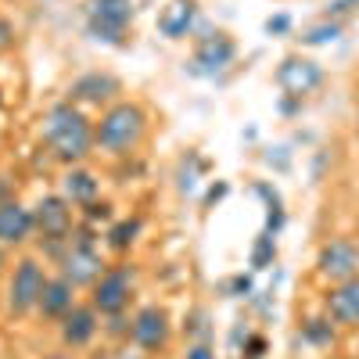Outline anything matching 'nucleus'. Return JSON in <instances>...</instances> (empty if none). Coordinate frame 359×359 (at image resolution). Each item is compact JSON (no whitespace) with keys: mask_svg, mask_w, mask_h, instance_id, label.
Instances as JSON below:
<instances>
[{"mask_svg":"<svg viewBox=\"0 0 359 359\" xmlns=\"http://www.w3.org/2000/svg\"><path fill=\"white\" fill-rule=\"evenodd\" d=\"M47 151L65 162V165H83L90 155H94V123L86 118V111L72 101H57L47 108L43 115V130H40Z\"/></svg>","mask_w":359,"mask_h":359,"instance_id":"obj_1","label":"nucleus"},{"mask_svg":"<svg viewBox=\"0 0 359 359\" xmlns=\"http://www.w3.org/2000/svg\"><path fill=\"white\" fill-rule=\"evenodd\" d=\"M147 137V111L137 101H115L101 111L94 123V140L97 151L108 158H130Z\"/></svg>","mask_w":359,"mask_h":359,"instance_id":"obj_2","label":"nucleus"},{"mask_svg":"<svg viewBox=\"0 0 359 359\" xmlns=\"http://www.w3.org/2000/svg\"><path fill=\"white\" fill-rule=\"evenodd\" d=\"M57 262V273H62L72 287H94L104 273V255L97 248V237L90 230H72V237L65 241L62 255L54 259Z\"/></svg>","mask_w":359,"mask_h":359,"instance_id":"obj_3","label":"nucleus"},{"mask_svg":"<svg viewBox=\"0 0 359 359\" xmlns=\"http://www.w3.org/2000/svg\"><path fill=\"white\" fill-rule=\"evenodd\" d=\"M33 216H36V233H40L47 255L57 259V255H62V248H65V241L72 237V230H76L72 201H65L62 194H47V198L36 201Z\"/></svg>","mask_w":359,"mask_h":359,"instance_id":"obj_4","label":"nucleus"},{"mask_svg":"<svg viewBox=\"0 0 359 359\" xmlns=\"http://www.w3.org/2000/svg\"><path fill=\"white\" fill-rule=\"evenodd\" d=\"M130 25H133V0H90L86 4V33L101 43L123 47Z\"/></svg>","mask_w":359,"mask_h":359,"instance_id":"obj_5","label":"nucleus"},{"mask_svg":"<svg viewBox=\"0 0 359 359\" xmlns=\"http://www.w3.org/2000/svg\"><path fill=\"white\" fill-rule=\"evenodd\" d=\"M47 280L50 277H47V269L40 266V259H33V255L18 259L15 262V273H11V284H8V309H11V316L36 313Z\"/></svg>","mask_w":359,"mask_h":359,"instance_id":"obj_6","label":"nucleus"},{"mask_svg":"<svg viewBox=\"0 0 359 359\" xmlns=\"http://www.w3.org/2000/svg\"><path fill=\"white\" fill-rule=\"evenodd\" d=\"M130 294H133V266H108L101 280L90 287V306L101 316H118L126 313Z\"/></svg>","mask_w":359,"mask_h":359,"instance_id":"obj_7","label":"nucleus"},{"mask_svg":"<svg viewBox=\"0 0 359 359\" xmlns=\"http://www.w3.org/2000/svg\"><path fill=\"white\" fill-rule=\"evenodd\" d=\"M316 277L331 287L341 280L359 277V245L352 237H331L316 255Z\"/></svg>","mask_w":359,"mask_h":359,"instance_id":"obj_8","label":"nucleus"},{"mask_svg":"<svg viewBox=\"0 0 359 359\" xmlns=\"http://www.w3.org/2000/svg\"><path fill=\"white\" fill-rule=\"evenodd\" d=\"M130 338L140 352H162L172 338V320L169 309L162 306H144L133 320H130Z\"/></svg>","mask_w":359,"mask_h":359,"instance_id":"obj_9","label":"nucleus"},{"mask_svg":"<svg viewBox=\"0 0 359 359\" xmlns=\"http://www.w3.org/2000/svg\"><path fill=\"white\" fill-rule=\"evenodd\" d=\"M123 94V83L111 72H83L69 83V101L72 104H97V108H108L118 101Z\"/></svg>","mask_w":359,"mask_h":359,"instance_id":"obj_10","label":"nucleus"},{"mask_svg":"<svg viewBox=\"0 0 359 359\" xmlns=\"http://www.w3.org/2000/svg\"><path fill=\"white\" fill-rule=\"evenodd\" d=\"M323 316L331 320L334 327H345V331L359 327V277L327 287V294H323Z\"/></svg>","mask_w":359,"mask_h":359,"instance_id":"obj_11","label":"nucleus"},{"mask_svg":"<svg viewBox=\"0 0 359 359\" xmlns=\"http://www.w3.org/2000/svg\"><path fill=\"white\" fill-rule=\"evenodd\" d=\"M33 233H36L33 208H25L15 198L0 201V245L4 248H22V245L33 241Z\"/></svg>","mask_w":359,"mask_h":359,"instance_id":"obj_12","label":"nucleus"},{"mask_svg":"<svg viewBox=\"0 0 359 359\" xmlns=\"http://www.w3.org/2000/svg\"><path fill=\"white\" fill-rule=\"evenodd\" d=\"M277 83H280L284 94L306 97L323 83V69H320V62H313V57H284L280 69H277Z\"/></svg>","mask_w":359,"mask_h":359,"instance_id":"obj_13","label":"nucleus"},{"mask_svg":"<svg viewBox=\"0 0 359 359\" xmlns=\"http://www.w3.org/2000/svg\"><path fill=\"white\" fill-rule=\"evenodd\" d=\"M101 313L94 309V306H72V313H65L62 316V323H57V331H62V345L65 348H83V345H90L97 338V327H101V320H97Z\"/></svg>","mask_w":359,"mask_h":359,"instance_id":"obj_14","label":"nucleus"},{"mask_svg":"<svg viewBox=\"0 0 359 359\" xmlns=\"http://www.w3.org/2000/svg\"><path fill=\"white\" fill-rule=\"evenodd\" d=\"M233 54H237V43L226 33H208L194 47V65L198 72H219L223 65L233 62Z\"/></svg>","mask_w":359,"mask_h":359,"instance_id":"obj_15","label":"nucleus"},{"mask_svg":"<svg viewBox=\"0 0 359 359\" xmlns=\"http://www.w3.org/2000/svg\"><path fill=\"white\" fill-rule=\"evenodd\" d=\"M76 291H79V287H72L62 273L50 277V280H47V287H43V294H40L36 313H40L43 320L62 323V316H65V313H72V306H76Z\"/></svg>","mask_w":359,"mask_h":359,"instance_id":"obj_16","label":"nucleus"},{"mask_svg":"<svg viewBox=\"0 0 359 359\" xmlns=\"http://www.w3.org/2000/svg\"><path fill=\"white\" fill-rule=\"evenodd\" d=\"M101 194V180L97 172H90L86 165H69L65 176H62V198L72 201V205H90V201H97Z\"/></svg>","mask_w":359,"mask_h":359,"instance_id":"obj_17","label":"nucleus"},{"mask_svg":"<svg viewBox=\"0 0 359 359\" xmlns=\"http://www.w3.org/2000/svg\"><path fill=\"white\" fill-rule=\"evenodd\" d=\"M194 18H198L194 0H169V4L162 8V15H158V29L169 40H184L194 29Z\"/></svg>","mask_w":359,"mask_h":359,"instance_id":"obj_18","label":"nucleus"},{"mask_svg":"<svg viewBox=\"0 0 359 359\" xmlns=\"http://www.w3.org/2000/svg\"><path fill=\"white\" fill-rule=\"evenodd\" d=\"M140 230H144V223H140L137 216H133V219H115V223L104 230V245H108L111 252H130V248L137 245Z\"/></svg>","mask_w":359,"mask_h":359,"instance_id":"obj_19","label":"nucleus"},{"mask_svg":"<svg viewBox=\"0 0 359 359\" xmlns=\"http://www.w3.org/2000/svg\"><path fill=\"white\" fill-rule=\"evenodd\" d=\"M302 338L309 345H331L334 341V323L327 320V316H313V320L302 323Z\"/></svg>","mask_w":359,"mask_h":359,"instance_id":"obj_20","label":"nucleus"},{"mask_svg":"<svg viewBox=\"0 0 359 359\" xmlns=\"http://www.w3.org/2000/svg\"><path fill=\"white\" fill-rule=\"evenodd\" d=\"M338 36H341V22L323 18L320 25L306 29V33H302V43H309V47H320V43H334Z\"/></svg>","mask_w":359,"mask_h":359,"instance_id":"obj_21","label":"nucleus"},{"mask_svg":"<svg viewBox=\"0 0 359 359\" xmlns=\"http://www.w3.org/2000/svg\"><path fill=\"white\" fill-rule=\"evenodd\" d=\"M83 219H86V223H104V226H111V223H115L111 201H90V205H83Z\"/></svg>","mask_w":359,"mask_h":359,"instance_id":"obj_22","label":"nucleus"},{"mask_svg":"<svg viewBox=\"0 0 359 359\" xmlns=\"http://www.w3.org/2000/svg\"><path fill=\"white\" fill-rule=\"evenodd\" d=\"M277 255V245H273V237H269V233H262V241L255 245V252H252V266L255 269H262L269 259H273Z\"/></svg>","mask_w":359,"mask_h":359,"instance_id":"obj_23","label":"nucleus"},{"mask_svg":"<svg viewBox=\"0 0 359 359\" xmlns=\"http://www.w3.org/2000/svg\"><path fill=\"white\" fill-rule=\"evenodd\" d=\"M355 8H359V0H331V4L323 8V18L338 22L341 15H348V11H355Z\"/></svg>","mask_w":359,"mask_h":359,"instance_id":"obj_24","label":"nucleus"},{"mask_svg":"<svg viewBox=\"0 0 359 359\" xmlns=\"http://www.w3.org/2000/svg\"><path fill=\"white\" fill-rule=\"evenodd\" d=\"M262 355H266V338L252 334V338L245 341V359H262Z\"/></svg>","mask_w":359,"mask_h":359,"instance_id":"obj_25","label":"nucleus"},{"mask_svg":"<svg viewBox=\"0 0 359 359\" xmlns=\"http://www.w3.org/2000/svg\"><path fill=\"white\" fill-rule=\"evenodd\" d=\"M15 47V25L8 18H0V54Z\"/></svg>","mask_w":359,"mask_h":359,"instance_id":"obj_26","label":"nucleus"},{"mask_svg":"<svg viewBox=\"0 0 359 359\" xmlns=\"http://www.w3.org/2000/svg\"><path fill=\"white\" fill-rule=\"evenodd\" d=\"M287 29H291V18L287 15H277V18L266 22V33H287Z\"/></svg>","mask_w":359,"mask_h":359,"instance_id":"obj_27","label":"nucleus"},{"mask_svg":"<svg viewBox=\"0 0 359 359\" xmlns=\"http://www.w3.org/2000/svg\"><path fill=\"white\" fill-rule=\"evenodd\" d=\"M187 359H216V352H212V348H205V345H194V348L187 352Z\"/></svg>","mask_w":359,"mask_h":359,"instance_id":"obj_28","label":"nucleus"},{"mask_svg":"<svg viewBox=\"0 0 359 359\" xmlns=\"http://www.w3.org/2000/svg\"><path fill=\"white\" fill-rule=\"evenodd\" d=\"M223 194H226V184H219V187H212V191H208V198H205V201H208V205H212V201H216V198H223Z\"/></svg>","mask_w":359,"mask_h":359,"instance_id":"obj_29","label":"nucleus"},{"mask_svg":"<svg viewBox=\"0 0 359 359\" xmlns=\"http://www.w3.org/2000/svg\"><path fill=\"white\" fill-rule=\"evenodd\" d=\"M4 266H8V255H4V245H0V273H4Z\"/></svg>","mask_w":359,"mask_h":359,"instance_id":"obj_30","label":"nucleus"},{"mask_svg":"<svg viewBox=\"0 0 359 359\" xmlns=\"http://www.w3.org/2000/svg\"><path fill=\"white\" fill-rule=\"evenodd\" d=\"M43 359H69V355H43Z\"/></svg>","mask_w":359,"mask_h":359,"instance_id":"obj_31","label":"nucleus"},{"mask_svg":"<svg viewBox=\"0 0 359 359\" xmlns=\"http://www.w3.org/2000/svg\"><path fill=\"white\" fill-rule=\"evenodd\" d=\"M0 104H4V94H0Z\"/></svg>","mask_w":359,"mask_h":359,"instance_id":"obj_32","label":"nucleus"}]
</instances>
